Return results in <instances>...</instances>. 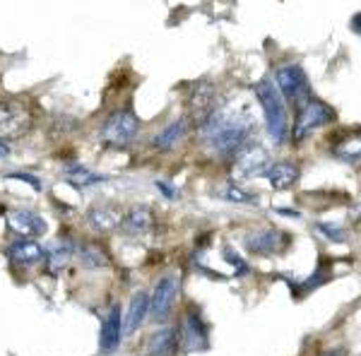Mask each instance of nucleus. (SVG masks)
Wrapping results in <instances>:
<instances>
[{"mask_svg": "<svg viewBox=\"0 0 361 356\" xmlns=\"http://www.w3.org/2000/svg\"><path fill=\"white\" fill-rule=\"evenodd\" d=\"M253 130L255 128L253 121L248 118V113L236 116L219 109L205 121V125H200V133L205 137L207 147L222 156H234L238 149L246 147Z\"/></svg>", "mask_w": 361, "mask_h": 356, "instance_id": "obj_1", "label": "nucleus"}, {"mask_svg": "<svg viewBox=\"0 0 361 356\" xmlns=\"http://www.w3.org/2000/svg\"><path fill=\"white\" fill-rule=\"evenodd\" d=\"M255 99L263 106L265 113V125L270 133L272 142L284 145L289 140V113H287V104H284L282 94H279L277 85L270 78H263L258 85L253 87Z\"/></svg>", "mask_w": 361, "mask_h": 356, "instance_id": "obj_2", "label": "nucleus"}, {"mask_svg": "<svg viewBox=\"0 0 361 356\" xmlns=\"http://www.w3.org/2000/svg\"><path fill=\"white\" fill-rule=\"evenodd\" d=\"M275 85L282 94L284 104H292V106L301 109L311 99V87H308L306 73L299 66H282L275 73Z\"/></svg>", "mask_w": 361, "mask_h": 356, "instance_id": "obj_3", "label": "nucleus"}, {"mask_svg": "<svg viewBox=\"0 0 361 356\" xmlns=\"http://www.w3.org/2000/svg\"><path fill=\"white\" fill-rule=\"evenodd\" d=\"M32 128V111L25 102L8 99L0 102V140H15L29 133Z\"/></svg>", "mask_w": 361, "mask_h": 356, "instance_id": "obj_4", "label": "nucleus"}, {"mask_svg": "<svg viewBox=\"0 0 361 356\" xmlns=\"http://www.w3.org/2000/svg\"><path fill=\"white\" fill-rule=\"evenodd\" d=\"M333 121H335V109L328 106L325 102H320V99L311 97L304 106L299 109V116H296L294 140H304L308 133L330 125Z\"/></svg>", "mask_w": 361, "mask_h": 356, "instance_id": "obj_5", "label": "nucleus"}, {"mask_svg": "<svg viewBox=\"0 0 361 356\" xmlns=\"http://www.w3.org/2000/svg\"><path fill=\"white\" fill-rule=\"evenodd\" d=\"M140 133V121L135 116L130 113V111H118V113H114L111 118L104 123L102 128V142L109 145V147H126V145H130L133 140L137 137Z\"/></svg>", "mask_w": 361, "mask_h": 356, "instance_id": "obj_6", "label": "nucleus"}, {"mask_svg": "<svg viewBox=\"0 0 361 356\" xmlns=\"http://www.w3.org/2000/svg\"><path fill=\"white\" fill-rule=\"evenodd\" d=\"M214 111H217V87L207 80L193 85V92L188 94V118L200 128Z\"/></svg>", "mask_w": 361, "mask_h": 356, "instance_id": "obj_7", "label": "nucleus"}, {"mask_svg": "<svg viewBox=\"0 0 361 356\" xmlns=\"http://www.w3.org/2000/svg\"><path fill=\"white\" fill-rule=\"evenodd\" d=\"M234 161V176L236 178H250V176H263L265 168L270 166V154L260 147V145H246L243 149L236 152Z\"/></svg>", "mask_w": 361, "mask_h": 356, "instance_id": "obj_8", "label": "nucleus"}, {"mask_svg": "<svg viewBox=\"0 0 361 356\" xmlns=\"http://www.w3.org/2000/svg\"><path fill=\"white\" fill-rule=\"evenodd\" d=\"M176 294H178V277H173V274L161 277L159 282H157V287H154L152 299H149V315H152L154 320L166 318V315L171 313V308H173Z\"/></svg>", "mask_w": 361, "mask_h": 356, "instance_id": "obj_9", "label": "nucleus"}, {"mask_svg": "<svg viewBox=\"0 0 361 356\" xmlns=\"http://www.w3.org/2000/svg\"><path fill=\"white\" fill-rule=\"evenodd\" d=\"M289 238L284 236L279 229H263V231H253L246 236V248L255 255H272L279 253L287 246Z\"/></svg>", "mask_w": 361, "mask_h": 356, "instance_id": "obj_10", "label": "nucleus"}, {"mask_svg": "<svg viewBox=\"0 0 361 356\" xmlns=\"http://www.w3.org/2000/svg\"><path fill=\"white\" fill-rule=\"evenodd\" d=\"M180 344H183L188 352H197V349H207V328L202 323V318L195 311H190L183 318V325H180V335H178Z\"/></svg>", "mask_w": 361, "mask_h": 356, "instance_id": "obj_11", "label": "nucleus"}, {"mask_svg": "<svg viewBox=\"0 0 361 356\" xmlns=\"http://www.w3.org/2000/svg\"><path fill=\"white\" fill-rule=\"evenodd\" d=\"M8 221L13 231L20 233L22 238L42 236L46 231V219L42 214L32 212V209H13V212H8Z\"/></svg>", "mask_w": 361, "mask_h": 356, "instance_id": "obj_12", "label": "nucleus"}, {"mask_svg": "<svg viewBox=\"0 0 361 356\" xmlns=\"http://www.w3.org/2000/svg\"><path fill=\"white\" fill-rule=\"evenodd\" d=\"M152 224H154V217L149 212V207L145 205H137L121 217V224L118 229L126 233V236H145V233L152 231Z\"/></svg>", "mask_w": 361, "mask_h": 356, "instance_id": "obj_13", "label": "nucleus"}, {"mask_svg": "<svg viewBox=\"0 0 361 356\" xmlns=\"http://www.w3.org/2000/svg\"><path fill=\"white\" fill-rule=\"evenodd\" d=\"M8 258L20 267H32L44 260V248L37 241H32V238H20V241L8 246Z\"/></svg>", "mask_w": 361, "mask_h": 356, "instance_id": "obj_14", "label": "nucleus"}, {"mask_svg": "<svg viewBox=\"0 0 361 356\" xmlns=\"http://www.w3.org/2000/svg\"><path fill=\"white\" fill-rule=\"evenodd\" d=\"M263 176L267 178L272 190H287L292 188L299 178V166L289 164V161H277V164H270L265 168Z\"/></svg>", "mask_w": 361, "mask_h": 356, "instance_id": "obj_15", "label": "nucleus"}, {"mask_svg": "<svg viewBox=\"0 0 361 356\" xmlns=\"http://www.w3.org/2000/svg\"><path fill=\"white\" fill-rule=\"evenodd\" d=\"M123 340V325H121V306H114L106 313L102 325V352H114Z\"/></svg>", "mask_w": 361, "mask_h": 356, "instance_id": "obj_16", "label": "nucleus"}, {"mask_svg": "<svg viewBox=\"0 0 361 356\" xmlns=\"http://www.w3.org/2000/svg\"><path fill=\"white\" fill-rule=\"evenodd\" d=\"M178 347V332L171 328H159L149 335L147 354L149 356H171Z\"/></svg>", "mask_w": 361, "mask_h": 356, "instance_id": "obj_17", "label": "nucleus"}, {"mask_svg": "<svg viewBox=\"0 0 361 356\" xmlns=\"http://www.w3.org/2000/svg\"><path fill=\"white\" fill-rule=\"evenodd\" d=\"M185 133H188V118H176L171 121L164 130H159L152 140V147L154 149H173L176 145L180 142V140L185 137Z\"/></svg>", "mask_w": 361, "mask_h": 356, "instance_id": "obj_18", "label": "nucleus"}, {"mask_svg": "<svg viewBox=\"0 0 361 356\" xmlns=\"http://www.w3.org/2000/svg\"><path fill=\"white\" fill-rule=\"evenodd\" d=\"M121 217H123V214H121L118 209L111 207V205L92 207L90 214H87V219H90V226H92V229H97V231H114V229H118Z\"/></svg>", "mask_w": 361, "mask_h": 356, "instance_id": "obj_19", "label": "nucleus"}, {"mask_svg": "<svg viewBox=\"0 0 361 356\" xmlns=\"http://www.w3.org/2000/svg\"><path fill=\"white\" fill-rule=\"evenodd\" d=\"M147 315H149V296L145 294V291H137V294L130 299V306H128V320H126L128 335H133V332L145 323Z\"/></svg>", "mask_w": 361, "mask_h": 356, "instance_id": "obj_20", "label": "nucleus"}, {"mask_svg": "<svg viewBox=\"0 0 361 356\" xmlns=\"http://www.w3.org/2000/svg\"><path fill=\"white\" fill-rule=\"evenodd\" d=\"M73 250H75V246H73V241H63V238H58V241L54 243L51 248H44V260L49 262V267L54 272H58L61 270L63 265L70 260V255H73Z\"/></svg>", "mask_w": 361, "mask_h": 356, "instance_id": "obj_21", "label": "nucleus"}, {"mask_svg": "<svg viewBox=\"0 0 361 356\" xmlns=\"http://www.w3.org/2000/svg\"><path fill=\"white\" fill-rule=\"evenodd\" d=\"M80 258H82V265L90 267V270H102V267L111 265L106 250L102 246H97V243H87V246L80 250Z\"/></svg>", "mask_w": 361, "mask_h": 356, "instance_id": "obj_22", "label": "nucleus"}, {"mask_svg": "<svg viewBox=\"0 0 361 356\" xmlns=\"http://www.w3.org/2000/svg\"><path fill=\"white\" fill-rule=\"evenodd\" d=\"M219 197L231 200V202H258V197H255L253 192H246V190L236 188V185H226L224 190H219Z\"/></svg>", "mask_w": 361, "mask_h": 356, "instance_id": "obj_23", "label": "nucleus"}, {"mask_svg": "<svg viewBox=\"0 0 361 356\" xmlns=\"http://www.w3.org/2000/svg\"><path fill=\"white\" fill-rule=\"evenodd\" d=\"M68 178L73 180L75 185H90V183H99V180H104V176H94V173H90L87 168H73V171L68 173Z\"/></svg>", "mask_w": 361, "mask_h": 356, "instance_id": "obj_24", "label": "nucleus"}, {"mask_svg": "<svg viewBox=\"0 0 361 356\" xmlns=\"http://www.w3.org/2000/svg\"><path fill=\"white\" fill-rule=\"evenodd\" d=\"M316 229L323 233L325 238H330V241H335V243H345L347 241L345 231H342L337 224H325V221H320V224H316Z\"/></svg>", "mask_w": 361, "mask_h": 356, "instance_id": "obj_25", "label": "nucleus"}, {"mask_svg": "<svg viewBox=\"0 0 361 356\" xmlns=\"http://www.w3.org/2000/svg\"><path fill=\"white\" fill-rule=\"evenodd\" d=\"M224 260L229 262L231 267H234L236 274H248V270H250L248 262H243L241 258H238V255H234V250H229V248L224 250Z\"/></svg>", "mask_w": 361, "mask_h": 356, "instance_id": "obj_26", "label": "nucleus"}, {"mask_svg": "<svg viewBox=\"0 0 361 356\" xmlns=\"http://www.w3.org/2000/svg\"><path fill=\"white\" fill-rule=\"evenodd\" d=\"M154 185H157V190H159L161 195L166 197V200H176V197H178V190L173 188L171 183H166V180H157Z\"/></svg>", "mask_w": 361, "mask_h": 356, "instance_id": "obj_27", "label": "nucleus"}, {"mask_svg": "<svg viewBox=\"0 0 361 356\" xmlns=\"http://www.w3.org/2000/svg\"><path fill=\"white\" fill-rule=\"evenodd\" d=\"M10 178H17V180H27V183H32L34 188H42V183H39V178H34V176H29V173H10Z\"/></svg>", "mask_w": 361, "mask_h": 356, "instance_id": "obj_28", "label": "nucleus"}, {"mask_svg": "<svg viewBox=\"0 0 361 356\" xmlns=\"http://www.w3.org/2000/svg\"><path fill=\"white\" fill-rule=\"evenodd\" d=\"M277 212H279V214H284V217H296V219H299V217H301V214H299V212H296V209H284V207H279V209H277Z\"/></svg>", "mask_w": 361, "mask_h": 356, "instance_id": "obj_29", "label": "nucleus"}, {"mask_svg": "<svg viewBox=\"0 0 361 356\" xmlns=\"http://www.w3.org/2000/svg\"><path fill=\"white\" fill-rule=\"evenodd\" d=\"M10 154V145L5 140H0V156H8Z\"/></svg>", "mask_w": 361, "mask_h": 356, "instance_id": "obj_30", "label": "nucleus"}]
</instances>
